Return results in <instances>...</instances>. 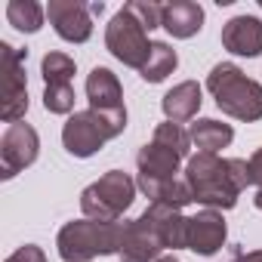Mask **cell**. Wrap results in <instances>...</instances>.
I'll use <instances>...</instances> for the list:
<instances>
[{"mask_svg": "<svg viewBox=\"0 0 262 262\" xmlns=\"http://www.w3.org/2000/svg\"><path fill=\"white\" fill-rule=\"evenodd\" d=\"M185 185L191 191V201L204 204L207 210H231L237 204V194L253 185L250 161H225L207 151H198L188 158L185 167Z\"/></svg>", "mask_w": 262, "mask_h": 262, "instance_id": "obj_1", "label": "cell"}, {"mask_svg": "<svg viewBox=\"0 0 262 262\" xmlns=\"http://www.w3.org/2000/svg\"><path fill=\"white\" fill-rule=\"evenodd\" d=\"M182 210L151 204L139 219L123 222V237H120V259L123 262H158V253L170 247V222Z\"/></svg>", "mask_w": 262, "mask_h": 262, "instance_id": "obj_2", "label": "cell"}, {"mask_svg": "<svg viewBox=\"0 0 262 262\" xmlns=\"http://www.w3.org/2000/svg\"><path fill=\"white\" fill-rule=\"evenodd\" d=\"M207 90L213 93L216 105L228 117H237V120H259L262 117V86L256 80H250L237 65L219 62L207 77Z\"/></svg>", "mask_w": 262, "mask_h": 262, "instance_id": "obj_3", "label": "cell"}, {"mask_svg": "<svg viewBox=\"0 0 262 262\" xmlns=\"http://www.w3.org/2000/svg\"><path fill=\"white\" fill-rule=\"evenodd\" d=\"M120 237H123V222L80 219V222H68L59 231L56 247L65 262H90L96 256L120 253Z\"/></svg>", "mask_w": 262, "mask_h": 262, "instance_id": "obj_4", "label": "cell"}, {"mask_svg": "<svg viewBox=\"0 0 262 262\" xmlns=\"http://www.w3.org/2000/svg\"><path fill=\"white\" fill-rule=\"evenodd\" d=\"M191 151V136L173 120L161 123L155 129V139L139 151L136 167L142 179H158V182H170L179 173L182 158H188Z\"/></svg>", "mask_w": 262, "mask_h": 262, "instance_id": "obj_5", "label": "cell"}, {"mask_svg": "<svg viewBox=\"0 0 262 262\" xmlns=\"http://www.w3.org/2000/svg\"><path fill=\"white\" fill-rule=\"evenodd\" d=\"M136 198V182L129 179L123 170H108L99 182H93L90 188H83L80 194V210L86 219L96 222H117L129 204Z\"/></svg>", "mask_w": 262, "mask_h": 262, "instance_id": "obj_6", "label": "cell"}, {"mask_svg": "<svg viewBox=\"0 0 262 262\" xmlns=\"http://www.w3.org/2000/svg\"><path fill=\"white\" fill-rule=\"evenodd\" d=\"M126 129V117H105L99 111H74L62 126L65 151L74 158H93L108 139L120 136Z\"/></svg>", "mask_w": 262, "mask_h": 262, "instance_id": "obj_7", "label": "cell"}, {"mask_svg": "<svg viewBox=\"0 0 262 262\" xmlns=\"http://www.w3.org/2000/svg\"><path fill=\"white\" fill-rule=\"evenodd\" d=\"M25 59L28 50H16L7 40L0 43V117L7 123H19L28 111Z\"/></svg>", "mask_w": 262, "mask_h": 262, "instance_id": "obj_8", "label": "cell"}, {"mask_svg": "<svg viewBox=\"0 0 262 262\" xmlns=\"http://www.w3.org/2000/svg\"><path fill=\"white\" fill-rule=\"evenodd\" d=\"M105 47H108V53L117 62L129 65V68H139V71L145 68V62L151 56V43H148L145 28L136 22L133 13H126V10L114 13V19L108 22V28H105Z\"/></svg>", "mask_w": 262, "mask_h": 262, "instance_id": "obj_9", "label": "cell"}, {"mask_svg": "<svg viewBox=\"0 0 262 262\" xmlns=\"http://www.w3.org/2000/svg\"><path fill=\"white\" fill-rule=\"evenodd\" d=\"M40 151V139L37 129L31 123H10L4 139H0V176L13 179L16 173H22L25 167H31L37 161Z\"/></svg>", "mask_w": 262, "mask_h": 262, "instance_id": "obj_10", "label": "cell"}, {"mask_svg": "<svg viewBox=\"0 0 262 262\" xmlns=\"http://www.w3.org/2000/svg\"><path fill=\"white\" fill-rule=\"evenodd\" d=\"M47 16H50V25L56 28V34L68 43H83L93 34L90 7L80 4V0H50Z\"/></svg>", "mask_w": 262, "mask_h": 262, "instance_id": "obj_11", "label": "cell"}, {"mask_svg": "<svg viewBox=\"0 0 262 262\" xmlns=\"http://www.w3.org/2000/svg\"><path fill=\"white\" fill-rule=\"evenodd\" d=\"M86 99H90V108L105 114V117H126V108H123V90L117 83V77L108 71V68H93L90 77H86Z\"/></svg>", "mask_w": 262, "mask_h": 262, "instance_id": "obj_12", "label": "cell"}, {"mask_svg": "<svg viewBox=\"0 0 262 262\" xmlns=\"http://www.w3.org/2000/svg\"><path fill=\"white\" fill-rule=\"evenodd\" d=\"M225 244V219L216 210H201L198 216H188V234L185 247L198 256H213Z\"/></svg>", "mask_w": 262, "mask_h": 262, "instance_id": "obj_13", "label": "cell"}, {"mask_svg": "<svg viewBox=\"0 0 262 262\" xmlns=\"http://www.w3.org/2000/svg\"><path fill=\"white\" fill-rule=\"evenodd\" d=\"M222 47L234 56H259L262 53V22L256 16H234L222 28Z\"/></svg>", "mask_w": 262, "mask_h": 262, "instance_id": "obj_14", "label": "cell"}, {"mask_svg": "<svg viewBox=\"0 0 262 262\" xmlns=\"http://www.w3.org/2000/svg\"><path fill=\"white\" fill-rule=\"evenodd\" d=\"M204 25V10L201 4H191V0H173V4H164V25L173 37H194Z\"/></svg>", "mask_w": 262, "mask_h": 262, "instance_id": "obj_15", "label": "cell"}, {"mask_svg": "<svg viewBox=\"0 0 262 262\" xmlns=\"http://www.w3.org/2000/svg\"><path fill=\"white\" fill-rule=\"evenodd\" d=\"M201 86L194 83V80H185V83H179V86H173L167 96H164V114H167V120H173V123H182V120H191L198 111H201Z\"/></svg>", "mask_w": 262, "mask_h": 262, "instance_id": "obj_16", "label": "cell"}, {"mask_svg": "<svg viewBox=\"0 0 262 262\" xmlns=\"http://www.w3.org/2000/svg\"><path fill=\"white\" fill-rule=\"evenodd\" d=\"M188 136H191V142H194L201 151H207V155H216L219 148H228V145H231V139H234V129H231L228 123H219V120H210V117H204V120L191 123Z\"/></svg>", "mask_w": 262, "mask_h": 262, "instance_id": "obj_17", "label": "cell"}, {"mask_svg": "<svg viewBox=\"0 0 262 262\" xmlns=\"http://www.w3.org/2000/svg\"><path fill=\"white\" fill-rule=\"evenodd\" d=\"M145 198H151V204H164V207H173V210H182L185 204H191V191L185 182L179 179H170V182H158V179H142L136 182Z\"/></svg>", "mask_w": 262, "mask_h": 262, "instance_id": "obj_18", "label": "cell"}, {"mask_svg": "<svg viewBox=\"0 0 262 262\" xmlns=\"http://www.w3.org/2000/svg\"><path fill=\"white\" fill-rule=\"evenodd\" d=\"M43 13H47V10H43L40 4H34V0H10V4H7V19H10V25H13L16 31H25V34L40 31Z\"/></svg>", "mask_w": 262, "mask_h": 262, "instance_id": "obj_19", "label": "cell"}, {"mask_svg": "<svg viewBox=\"0 0 262 262\" xmlns=\"http://www.w3.org/2000/svg\"><path fill=\"white\" fill-rule=\"evenodd\" d=\"M176 65H179L176 50H170L167 43H151V56H148V62H145V68H142V77H145L148 83H161L167 74L176 71Z\"/></svg>", "mask_w": 262, "mask_h": 262, "instance_id": "obj_20", "label": "cell"}, {"mask_svg": "<svg viewBox=\"0 0 262 262\" xmlns=\"http://www.w3.org/2000/svg\"><path fill=\"white\" fill-rule=\"evenodd\" d=\"M40 71H43L47 83H71V77H74V59L65 56V53H47L43 62H40Z\"/></svg>", "mask_w": 262, "mask_h": 262, "instance_id": "obj_21", "label": "cell"}, {"mask_svg": "<svg viewBox=\"0 0 262 262\" xmlns=\"http://www.w3.org/2000/svg\"><path fill=\"white\" fill-rule=\"evenodd\" d=\"M43 108L50 114H68L74 108V86L71 83H47V90H43Z\"/></svg>", "mask_w": 262, "mask_h": 262, "instance_id": "obj_22", "label": "cell"}, {"mask_svg": "<svg viewBox=\"0 0 262 262\" xmlns=\"http://www.w3.org/2000/svg\"><path fill=\"white\" fill-rule=\"evenodd\" d=\"M123 10H126V13H133L136 22H139L145 31H155V28L164 25V7L151 4V0H133V4H126Z\"/></svg>", "mask_w": 262, "mask_h": 262, "instance_id": "obj_23", "label": "cell"}, {"mask_svg": "<svg viewBox=\"0 0 262 262\" xmlns=\"http://www.w3.org/2000/svg\"><path fill=\"white\" fill-rule=\"evenodd\" d=\"M250 176H253V185H256V198H253V204L262 210V148L250 158Z\"/></svg>", "mask_w": 262, "mask_h": 262, "instance_id": "obj_24", "label": "cell"}, {"mask_svg": "<svg viewBox=\"0 0 262 262\" xmlns=\"http://www.w3.org/2000/svg\"><path fill=\"white\" fill-rule=\"evenodd\" d=\"M7 262H47V256H43V250H40V247L25 244V247H19Z\"/></svg>", "mask_w": 262, "mask_h": 262, "instance_id": "obj_25", "label": "cell"}, {"mask_svg": "<svg viewBox=\"0 0 262 262\" xmlns=\"http://www.w3.org/2000/svg\"><path fill=\"white\" fill-rule=\"evenodd\" d=\"M231 262H262V250H253V253H241V256H234Z\"/></svg>", "mask_w": 262, "mask_h": 262, "instance_id": "obj_26", "label": "cell"}, {"mask_svg": "<svg viewBox=\"0 0 262 262\" xmlns=\"http://www.w3.org/2000/svg\"><path fill=\"white\" fill-rule=\"evenodd\" d=\"M158 262H179L176 256H164V259H158Z\"/></svg>", "mask_w": 262, "mask_h": 262, "instance_id": "obj_27", "label": "cell"}, {"mask_svg": "<svg viewBox=\"0 0 262 262\" xmlns=\"http://www.w3.org/2000/svg\"><path fill=\"white\" fill-rule=\"evenodd\" d=\"M259 7H262V0H259Z\"/></svg>", "mask_w": 262, "mask_h": 262, "instance_id": "obj_28", "label": "cell"}]
</instances>
